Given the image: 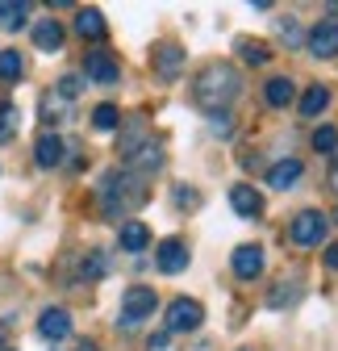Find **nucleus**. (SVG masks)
I'll list each match as a JSON object with an SVG mask.
<instances>
[{
  "mask_svg": "<svg viewBox=\"0 0 338 351\" xmlns=\"http://www.w3.org/2000/svg\"><path fill=\"white\" fill-rule=\"evenodd\" d=\"M75 351H96V347H92V343H79V347H75Z\"/></svg>",
  "mask_w": 338,
  "mask_h": 351,
  "instance_id": "nucleus-39",
  "label": "nucleus"
},
{
  "mask_svg": "<svg viewBox=\"0 0 338 351\" xmlns=\"http://www.w3.org/2000/svg\"><path fill=\"white\" fill-rule=\"evenodd\" d=\"M326 234H330V217L322 209H305L288 222V239L297 247H317V243H326Z\"/></svg>",
  "mask_w": 338,
  "mask_h": 351,
  "instance_id": "nucleus-4",
  "label": "nucleus"
},
{
  "mask_svg": "<svg viewBox=\"0 0 338 351\" xmlns=\"http://www.w3.org/2000/svg\"><path fill=\"white\" fill-rule=\"evenodd\" d=\"M334 217H338V213H334Z\"/></svg>",
  "mask_w": 338,
  "mask_h": 351,
  "instance_id": "nucleus-41",
  "label": "nucleus"
},
{
  "mask_svg": "<svg viewBox=\"0 0 338 351\" xmlns=\"http://www.w3.org/2000/svg\"><path fill=\"white\" fill-rule=\"evenodd\" d=\"M109 272V263H105V251H88L79 259V280H101Z\"/></svg>",
  "mask_w": 338,
  "mask_h": 351,
  "instance_id": "nucleus-25",
  "label": "nucleus"
},
{
  "mask_svg": "<svg viewBox=\"0 0 338 351\" xmlns=\"http://www.w3.org/2000/svg\"><path fill=\"white\" fill-rule=\"evenodd\" d=\"M83 75H88V84H101V88H113L121 80V67L109 51H88L83 55Z\"/></svg>",
  "mask_w": 338,
  "mask_h": 351,
  "instance_id": "nucleus-6",
  "label": "nucleus"
},
{
  "mask_svg": "<svg viewBox=\"0 0 338 351\" xmlns=\"http://www.w3.org/2000/svg\"><path fill=\"white\" fill-rule=\"evenodd\" d=\"M263 247L259 243H242V247H234V272L242 276V280H255L259 272H263Z\"/></svg>",
  "mask_w": 338,
  "mask_h": 351,
  "instance_id": "nucleus-12",
  "label": "nucleus"
},
{
  "mask_svg": "<svg viewBox=\"0 0 338 351\" xmlns=\"http://www.w3.org/2000/svg\"><path fill=\"white\" fill-rule=\"evenodd\" d=\"M334 159H338V151H334ZM330 189L338 193V163H334V171H330Z\"/></svg>",
  "mask_w": 338,
  "mask_h": 351,
  "instance_id": "nucleus-38",
  "label": "nucleus"
},
{
  "mask_svg": "<svg viewBox=\"0 0 338 351\" xmlns=\"http://www.w3.org/2000/svg\"><path fill=\"white\" fill-rule=\"evenodd\" d=\"M146 197H151L146 180L134 176V171H125V167L109 171L105 184H101V209H105V217H130L138 205H146Z\"/></svg>",
  "mask_w": 338,
  "mask_h": 351,
  "instance_id": "nucleus-2",
  "label": "nucleus"
},
{
  "mask_svg": "<svg viewBox=\"0 0 338 351\" xmlns=\"http://www.w3.org/2000/svg\"><path fill=\"white\" fill-rule=\"evenodd\" d=\"M322 259H326V268H330V272H338V243H330Z\"/></svg>",
  "mask_w": 338,
  "mask_h": 351,
  "instance_id": "nucleus-35",
  "label": "nucleus"
},
{
  "mask_svg": "<svg viewBox=\"0 0 338 351\" xmlns=\"http://www.w3.org/2000/svg\"><path fill=\"white\" fill-rule=\"evenodd\" d=\"M163 159H167V155H163V143H159V138H146L130 159H125V171H134V176H142V180H146V176H155V171L163 167Z\"/></svg>",
  "mask_w": 338,
  "mask_h": 351,
  "instance_id": "nucleus-7",
  "label": "nucleus"
},
{
  "mask_svg": "<svg viewBox=\"0 0 338 351\" xmlns=\"http://www.w3.org/2000/svg\"><path fill=\"white\" fill-rule=\"evenodd\" d=\"M242 351H250V347H242Z\"/></svg>",
  "mask_w": 338,
  "mask_h": 351,
  "instance_id": "nucleus-40",
  "label": "nucleus"
},
{
  "mask_svg": "<svg viewBox=\"0 0 338 351\" xmlns=\"http://www.w3.org/2000/svg\"><path fill=\"white\" fill-rule=\"evenodd\" d=\"M176 205H180V209H192V205H200V193L180 184V189H176Z\"/></svg>",
  "mask_w": 338,
  "mask_h": 351,
  "instance_id": "nucleus-34",
  "label": "nucleus"
},
{
  "mask_svg": "<svg viewBox=\"0 0 338 351\" xmlns=\"http://www.w3.org/2000/svg\"><path fill=\"white\" fill-rule=\"evenodd\" d=\"M167 339H172V335H167V330H159V335H151V351H163V347H167Z\"/></svg>",
  "mask_w": 338,
  "mask_h": 351,
  "instance_id": "nucleus-36",
  "label": "nucleus"
},
{
  "mask_svg": "<svg viewBox=\"0 0 338 351\" xmlns=\"http://www.w3.org/2000/svg\"><path fill=\"white\" fill-rule=\"evenodd\" d=\"M305 47H309V55H317V59H334V55H338V21H317V25L305 34Z\"/></svg>",
  "mask_w": 338,
  "mask_h": 351,
  "instance_id": "nucleus-8",
  "label": "nucleus"
},
{
  "mask_svg": "<svg viewBox=\"0 0 338 351\" xmlns=\"http://www.w3.org/2000/svg\"><path fill=\"white\" fill-rule=\"evenodd\" d=\"M297 297H301V285H297V280H280V285L268 293V305H272V310H284V305H292Z\"/></svg>",
  "mask_w": 338,
  "mask_h": 351,
  "instance_id": "nucleus-24",
  "label": "nucleus"
},
{
  "mask_svg": "<svg viewBox=\"0 0 338 351\" xmlns=\"http://www.w3.org/2000/svg\"><path fill=\"white\" fill-rule=\"evenodd\" d=\"M146 138H151V134H146V121H142V117H134L130 125L121 130V147H117V151H121L125 159H130V155H134V151H138V147H142Z\"/></svg>",
  "mask_w": 338,
  "mask_h": 351,
  "instance_id": "nucleus-21",
  "label": "nucleus"
},
{
  "mask_svg": "<svg viewBox=\"0 0 338 351\" xmlns=\"http://www.w3.org/2000/svg\"><path fill=\"white\" fill-rule=\"evenodd\" d=\"M17 125H21L17 105H0V143H13L17 138Z\"/></svg>",
  "mask_w": 338,
  "mask_h": 351,
  "instance_id": "nucleus-29",
  "label": "nucleus"
},
{
  "mask_svg": "<svg viewBox=\"0 0 338 351\" xmlns=\"http://www.w3.org/2000/svg\"><path fill=\"white\" fill-rule=\"evenodd\" d=\"M263 97H268V105H272V109H288L292 101H297V84H292L288 75H276V80H268Z\"/></svg>",
  "mask_w": 338,
  "mask_h": 351,
  "instance_id": "nucleus-18",
  "label": "nucleus"
},
{
  "mask_svg": "<svg viewBox=\"0 0 338 351\" xmlns=\"http://www.w3.org/2000/svg\"><path fill=\"white\" fill-rule=\"evenodd\" d=\"M200 322H205V305L200 301H192V297H176L172 305H167V335H192V330H200Z\"/></svg>",
  "mask_w": 338,
  "mask_h": 351,
  "instance_id": "nucleus-5",
  "label": "nucleus"
},
{
  "mask_svg": "<svg viewBox=\"0 0 338 351\" xmlns=\"http://www.w3.org/2000/svg\"><path fill=\"white\" fill-rule=\"evenodd\" d=\"M326 105H330V88L326 84H309L305 97H301V113L305 117H317V113H326Z\"/></svg>",
  "mask_w": 338,
  "mask_h": 351,
  "instance_id": "nucleus-22",
  "label": "nucleus"
},
{
  "mask_svg": "<svg viewBox=\"0 0 338 351\" xmlns=\"http://www.w3.org/2000/svg\"><path fill=\"white\" fill-rule=\"evenodd\" d=\"M38 335L47 339V343H59V339H67V335H71V314H67V310H59V305H51V310H42V318H38Z\"/></svg>",
  "mask_w": 338,
  "mask_h": 351,
  "instance_id": "nucleus-13",
  "label": "nucleus"
},
{
  "mask_svg": "<svg viewBox=\"0 0 338 351\" xmlns=\"http://www.w3.org/2000/svg\"><path fill=\"white\" fill-rule=\"evenodd\" d=\"M276 29H280V38L288 42V47H297V42L305 38V34H301V25H297V17H280V21H276Z\"/></svg>",
  "mask_w": 338,
  "mask_h": 351,
  "instance_id": "nucleus-31",
  "label": "nucleus"
},
{
  "mask_svg": "<svg viewBox=\"0 0 338 351\" xmlns=\"http://www.w3.org/2000/svg\"><path fill=\"white\" fill-rule=\"evenodd\" d=\"M5 335H9V322H0V351H13V347L5 343Z\"/></svg>",
  "mask_w": 338,
  "mask_h": 351,
  "instance_id": "nucleus-37",
  "label": "nucleus"
},
{
  "mask_svg": "<svg viewBox=\"0 0 338 351\" xmlns=\"http://www.w3.org/2000/svg\"><path fill=\"white\" fill-rule=\"evenodd\" d=\"M155 310H159V297H155V289H146V285H130V289L121 293L117 330H138L146 318H155Z\"/></svg>",
  "mask_w": 338,
  "mask_h": 351,
  "instance_id": "nucleus-3",
  "label": "nucleus"
},
{
  "mask_svg": "<svg viewBox=\"0 0 338 351\" xmlns=\"http://www.w3.org/2000/svg\"><path fill=\"white\" fill-rule=\"evenodd\" d=\"M117 243H121V251H130V255L146 251V247H151V230H146V222H121Z\"/></svg>",
  "mask_w": 338,
  "mask_h": 351,
  "instance_id": "nucleus-17",
  "label": "nucleus"
},
{
  "mask_svg": "<svg viewBox=\"0 0 338 351\" xmlns=\"http://www.w3.org/2000/svg\"><path fill=\"white\" fill-rule=\"evenodd\" d=\"M63 159H67V147H63V138L47 130V134L38 138V147H34V163H38V167H59Z\"/></svg>",
  "mask_w": 338,
  "mask_h": 351,
  "instance_id": "nucleus-14",
  "label": "nucleus"
},
{
  "mask_svg": "<svg viewBox=\"0 0 338 351\" xmlns=\"http://www.w3.org/2000/svg\"><path fill=\"white\" fill-rule=\"evenodd\" d=\"M313 151H322V155H334L338 151V130L334 125H317L313 130Z\"/></svg>",
  "mask_w": 338,
  "mask_h": 351,
  "instance_id": "nucleus-30",
  "label": "nucleus"
},
{
  "mask_svg": "<svg viewBox=\"0 0 338 351\" xmlns=\"http://www.w3.org/2000/svg\"><path fill=\"white\" fill-rule=\"evenodd\" d=\"M29 17V5H21V0H0V25L5 29H21Z\"/></svg>",
  "mask_w": 338,
  "mask_h": 351,
  "instance_id": "nucleus-23",
  "label": "nucleus"
},
{
  "mask_svg": "<svg viewBox=\"0 0 338 351\" xmlns=\"http://www.w3.org/2000/svg\"><path fill=\"white\" fill-rule=\"evenodd\" d=\"M25 75V59H21V51H0V80H21Z\"/></svg>",
  "mask_w": 338,
  "mask_h": 351,
  "instance_id": "nucleus-27",
  "label": "nucleus"
},
{
  "mask_svg": "<svg viewBox=\"0 0 338 351\" xmlns=\"http://www.w3.org/2000/svg\"><path fill=\"white\" fill-rule=\"evenodd\" d=\"M34 47H38V51H47V55L63 51V25H59L55 17H42V21L34 25Z\"/></svg>",
  "mask_w": 338,
  "mask_h": 351,
  "instance_id": "nucleus-15",
  "label": "nucleus"
},
{
  "mask_svg": "<svg viewBox=\"0 0 338 351\" xmlns=\"http://www.w3.org/2000/svg\"><path fill=\"white\" fill-rule=\"evenodd\" d=\"M79 88H83V84H79V75H63V80L55 84V93H59L63 101H75V97H79Z\"/></svg>",
  "mask_w": 338,
  "mask_h": 351,
  "instance_id": "nucleus-32",
  "label": "nucleus"
},
{
  "mask_svg": "<svg viewBox=\"0 0 338 351\" xmlns=\"http://www.w3.org/2000/svg\"><path fill=\"white\" fill-rule=\"evenodd\" d=\"M155 263H159V272L176 276V272L188 268V247H184L180 239H163V243L155 247Z\"/></svg>",
  "mask_w": 338,
  "mask_h": 351,
  "instance_id": "nucleus-10",
  "label": "nucleus"
},
{
  "mask_svg": "<svg viewBox=\"0 0 338 351\" xmlns=\"http://www.w3.org/2000/svg\"><path fill=\"white\" fill-rule=\"evenodd\" d=\"M230 205L238 217H246V222H255V217H263V197L255 184H234L230 189Z\"/></svg>",
  "mask_w": 338,
  "mask_h": 351,
  "instance_id": "nucleus-11",
  "label": "nucleus"
},
{
  "mask_svg": "<svg viewBox=\"0 0 338 351\" xmlns=\"http://www.w3.org/2000/svg\"><path fill=\"white\" fill-rule=\"evenodd\" d=\"M42 121H47V125L67 121V101H63L59 93H47V97H42Z\"/></svg>",
  "mask_w": 338,
  "mask_h": 351,
  "instance_id": "nucleus-26",
  "label": "nucleus"
},
{
  "mask_svg": "<svg viewBox=\"0 0 338 351\" xmlns=\"http://www.w3.org/2000/svg\"><path fill=\"white\" fill-rule=\"evenodd\" d=\"M301 176H305V163H301V159H280V163L268 171V184H272V189H292Z\"/></svg>",
  "mask_w": 338,
  "mask_h": 351,
  "instance_id": "nucleus-16",
  "label": "nucleus"
},
{
  "mask_svg": "<svg viewBox=\"0 0 338 351\" xmlns=\"http://www.w3.org/2000/svg\"><path fill=\"white\" fill-rule=\"evenodd\" d=\"M242 93V75L230 67V63H209L200 67V75L192 80V101L213 117V113H226L230 101Z\"/></svg>",
  "mask_w": 338,
  "mask_h": 351,
  "instance_id": "nucleus-1",
  "label": "nucleus"
},
{
  "mask_svg": "<svg viewBox=\"0 0 338 351\" xmlns=\"http://www.w3.org/2000/svg\"><path fill=\"white\" fill-rule=\"evenodd\" d=\"M234 47H238L242 63H250V67H263L272 59V47H268V42H259V38H238Z\"/></svg>",
  "mask_w": 338,
  "mask_h": 351,
  "instance_id": "nucleus-20",
  "label": "nucleus"
},
{
  "mask_svg": "<svg viewBox=\"0 0 338 351\" xmlns=\"http://www.w3.org/2000/svg\"><path fill=\"white\" fill-rule=\"evenodd\" d=\"M209 130H213V134H222V138H230V134H234L230 113H213V117H209Z\"/></svg>",
  "mask_w": 338,
  "mask_h": 351,
  "instance_id": "nucleus-33",
  "label": "nucleus"
},
{
  "mask_svg": "<svg viewBox=\"0 0 338 351\" xmlns=\"http://www.w3.org/2000/svg\"><path fill=\"white\" fill-rule=\"evenodd\" d=\"M184 71V47H176V42H163V47H155V75L163 84H176Z\"/></svg>",
  "mask_w": 338,
  "mask_h": 351,
  "instance_id": "nucleus-9",
  "label": "nucleus"
},
{
  "mask_svg": "<svg viewBox=\"0 0 338 351\" xmlns=\"http://www.w3.org/2000/svg\"><path fill=\"white\" fill-rule=\"evenodd\" d=\"M105 17H101V9H79L75 13V34L79 38H88V42H101L105 38Z\"/></svg>",
  "mask_w": 338,
  "mask_h": 351,
  "instance_id": "nucleus-19",
  "label": "nucleus"
},
{
  "mask_svg": "<svg viewBox=\"0 0 338 351\" xmlns=\"http://www.w3.org/2000/svg\"><path fill=\"white\" fill-rule=\"evenodd\" d=\"M92 125L101 130V134H109V130L121 125V109H117V105H96V109H92Z\"/></svg>",
  "mask_w": 338,
  "mask_h": 351,
  "instance_id": "nucleus-28",
  "label": "nucleus"
}]
</instances>
